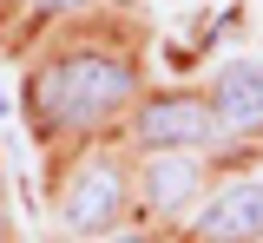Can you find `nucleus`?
Returning <instances> with one entry per match:
<instances>
[{
    "label": "nucleus",
    "instance_id": "7",
    "mask_svg": "<svg viewBox=\"0 0 263 243\" xmlns=\"http://www.w3.org/2000/svg\"><path fill=\"white\" fill-rule=\"evenodd\" d=\"M20 7H33V13H72V7H92V0H20Z\"/></svg>",
    "mask_w": 263,
    "mask_h": 243
},
{
    "label": "nucleus",
    "instance_id": "3",
    "mask_svg": "<svg viewBox=\"0 0 263 243\" xmlns=\"http://www.w3.org/2000/svg\"><path fill=\"white\" fill-rule=\"evenodd\" d=\"M119 210H125V171H119L112 158H99V165H86V171L72 177V191H66V224H72L79 237L112 230Z\"/></svg>",
    "mask_w": 263,
    "mask_h": 243
},
{
    "label": "nucleus",
    "instance_id": "6",
    "mask_svg": "<svg viewBox=\"0 0 263 243\" xmlns=\"http://www.w3.org/2000/svg\"><path fill=\"white\" fill-rule=\"evenodd\" d=\"M191 197H197V158H184V151L152 158V171H145V204L152 210H184Z\"/></svg>",
    "mask_w": 263,
    "mask_h": 243
},
{
    "label": "nucleus",
    "instance_id": "8",
    "mask_svg": "<svg viewBox=\"0 0 263 243\" xmlns=\"http://www.w3.org/2000/svg\"><path fill=\"white\" fill-rule=\"evenodd\" d=\"M0 237H7V210H0Z\"/></svg>",
    "mask_w": 263,
    "mask_h": 243
},
{
    "label": "nucleus",
    "instance_id": "9",
    "mask_svg": "<svg viewBox=\"0 0 263 243\" xmlns=\"http://www.w3.org/2000/svg\"><path fill=\"white\" fill-rule=\"evenodd\" d=\"M119 243H138V237H119Z\"/></svg>",
    "mask_w": 263,
    "mask_h": 243
},
{
    "label": "nucleus",
    "instance_id": "4",
    "mask_svg": "<svg viewBox=\"0 0 263 243\" xmlns=\"http://www.w3.org/2000/svg\"><path fill=\"white\" fill-rule=\"evenodd\" d=\"M211 118H217V132H237V138L263 132V59H237V66L217 72Z\"/></svg>",
    "mask_w": 263,
    "mask_h": 243
},
{
    "label": "nucleus",
    "instance_id": "2",
    "mask_svg": "<svg viewBox=\"0 0 263 243\" xmlns=\"http://www.w3.org/2000/svg\"><path fill=\"white\" fill-rule=\"evenodd\" d=\"M211 132H217L211 105H204V99H184V92L138 105V118H132V138L145 145V151H184V145H204Z\"/></svg>",
    "mask_w": 263,
    "mask_h": 243
},
{
    "label": "nucleus",
    "instance_id": "1",
    "mask_svg": "<svg viewBox=\"0 0 263 243\" xmlns=\"http://www.w3.org/2000/svg\"><path fill=\"white\" fill-rule=\"evenodd\" d=\"M132 99V66L112 53H66L33 79V105L46 125H99Z\"/></svg>",
    "mask_w": 263,
    "mask_h": 243
},
{
    "label": "nucleus",
    "instance_id": "5",
    "mask_svg": "<svg viewBox=\"0 0 263 243\" xmlns=\"http://www.w3.org/2000/svg\"><path fill=\"white\" fill-rule=\"evenodd\" d=\"M197 237L204 243H257L263 237V177H243L211 197V210L197 217Z\"/></svg>",
    "mask_w": 263,
    "mask_h": 243
}]
</instances>
